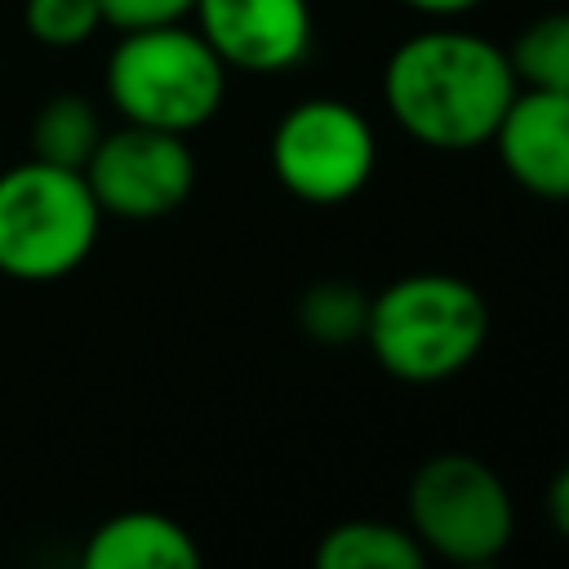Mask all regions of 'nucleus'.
Listing matches in <instances>:
<instances>
[{"label":"nucleus","mask_w":569,"mask_h":569,"mask_svg":"<svg viewBox=\"0 0 569 569\" xmlns=\"http://www.w3.org/2000/svg\"><path fill=\"white\" fill-rule=\"evenodd\" d=\"M107 27L133 31V27H160V22H187L196 0H98Z\"/></svg>","instance_id":"dca6fc26"},{"label":"nucleus","mask_w":569,"mask_h":569,"mask_svg":"<svg viewBox=\"0 0 569 569\" xmlns=\"http://www.w3.org/2000/svg\"><path fill=\"white\" fill-rule=\"evenodd\" d=\"M227 67L187 22L133 27L107 53V102L129 124L196 133L227 98Z\"/></svg>","instance_id":"7ed1b4c3"},{"label":"nucleus","mask_w":569,"mask_h":569,"mask_svg":"<svg viewBox=\"0 0 569 569\" xmlns=\"http://www.w3.org/2000/svg\"><path fill=\"white\" fill-rule=\"evenodd\" d=\"M98 138H102V116L84 93H53L31 116V156L36 160H49L62 169H84Z\"/></svg>","instance_id":"f8f14e48"},{"label":"nucleus","mask_w":569,"mask_h":569,"mask_svg":"<svg viewBox=\"0 0 569 569\" xmlns=\"http://www.w3.org/2000/svg\"><path fill=\"white\" fill-rule=\"evenodd\" d=\"M511 182L538 200H569V93L516 89L493 129Z\"/></svg>","instance_id":"1a4fd4ad"},{"label":"nucleus","mask_w":569,"mask_h":569,"mask_svg":"<svg viewBox=\"0 0 569 569\" xmlns=\"http://www.w3.org/2000/svg\"><path fill=\"white\" fill-rule=\"evenodd\" d=\"M191 18L222 67L249 76L293 71L316 40L311 0H196Z\"/></svg>","instance_id":"6e6552de"},{"label":"nucleus","mask_w":569,"mask_h":569,"mask_svg":"<svg viewBox=\"0 0 569 569\" xmlns=\"http://www.w3.org/2000/svg\"><path fill=\"white\" fill-rule=\"evenodd\" d=\"M547 520H551V529L569 542V462L551 476V485H547Z\"/></svg>","instance_id":"f3484780"},{"label":"nucleus","mask_w":569,"mask_h":569,"mask_svg":"<svg viewBox=\"0 0 569 569\" xmlns=\"http://www.w3.org/2000/svg\"><path fill=\"white\" fill-rule=\"evenodd\" d=\"M102 209L80 169L18 160L0 169V276L49 284L71 276L98 244Z\"/></svg>","instance_id":"20e7f679"},{"label":"nucleus","mask_w":569,"mask_h":569,"mask_svg":"<svg viewBox=\"0 0 569 569\" xmlns=\"http://www.w3.org/2000/svg\"><path fill=\"white\" fill-rule=\"evenodd\" d=\"M485 338L489 302L453 271H413L369 298L365 342L400 382H445L462 373Z\"/></svg>","instance_id":"f03ea898"},{"label":"nucleus","mask_w":569,"mask_h":569,"mask_svg":"<svg viewBox=\"0 0 569 569\" xmlns=\"http://www.w3.org/2000/svg\"><path fill=\"white\" fill-rule=\"evenodd\" d=\"M365 320H369V293L356 289L351 280H316L302 289L298 298V329L320 342V347H347L365 338Z\"/></svg>","instance_id":"4468645a"},{"label":"nucleus","mask_w":569,"mask_h":569,"mask_svg":"<svg viewBox=\"0 0 569 569\" xmlns=\"http://www.w3.org/2000/svg\"><path fill=\"white\" fill-rule=\"evenodd\" d=\"M516 89L507 49L462 27H427L396 44L382 67L391 120L431 151L489 147Z\"/></svg>","instance_id":"f257e3e1"},{"label":"nucleus","mask_w":569,"mask_h":569,"mask_svg":"<svg viewBox=\"0 0 569 569\" xmlns=\"http://www.w3.org/2000/svg\"><path fill=\"white\" fill-rule=\"evenodd\" d=\"M409 533L449 565H489L516 538L507 480L476 453L445 449L418 462L409 480Z\"/></svg>","instance_id":"39448f33"},{"label":"nucleus","mask_w":569,"mask_h":569,"mask_svg":"<svg viewBox=\"0 0 569 569\" xmlns=\"http://www.w3.org/2000/svg\"><path fill=\"white\" fill-rule=\"evenodd\" d=\"M276 182L302 204H342L360 196L378 164L373 124L342 98L293 102L267 142Z\"/></svg>","instance_id":"423d86ee"},{"label":"nucleus","mask_w":569,"mask_h":569,"mask_svg":"<svg viewBox=\"0 0 569 569\" xmlns=\"http://www.w3.org/2000/svg\"><path fill=\"white\" fill-rule=\"evenodd\" d=\"M507 62L520 89L569 93V9H551L525 22L507 49Z\"/></svg>","instance_id":"ddd939ff"},{"label":"nucleus","mask_w":569,"mask_h":569,"mask_svg":"<svg viewBox=\"0 0 569 569\" xmlns=\"http://www.w3.org/2000/svg\"><path fill=\"white\" fill-rule=\"evenodd\" d=\"M400 4H405V9H413V13H427V18L449 22V18H462V13L480 9L485 0H400Z\"/></svg>","instance_id":"a211bd4d"},{"label":"nucleus","mask_w":569,"mask_h":569,"mask_svg":"<svg viewBox=\"0 0 569 569\" xmlns=\"http://www.w3.org/2000/svg\"><path fill=\"white\" fill-rule=\"evenodd\" d=\"M84 569H196L200 565V547L191 538L187 525H178L164 511H116L107 516L84 551H80Z\"/></svg>","instance_id":"9d476101"},{"label":"nucleus","mask_w":569,"mask_h":569,"mask_svg":"<svg viewBox=\"0 0 569 569\" xmlns=\"http://www.w3.org/2000/svg\"><path fill=\"white\" fill-rule=\"evenodd\" d=\"M102 218L120 222H160L178 213L196 187V151L187 133L120 124L102 129L89 164L80 169Z\"/></svg>","instance_id":"0eeeda50"},{"label":"nucleus","mask_w":569,"mask_h":569,"mask_svg":"<svg viewBox=\"0 0 569 569\" xmlns=\"http://www.w3.org/2000/svg\"><path fill=\"white\" fill-rule=\"evenodd\" d=\"M427 560L409 525L391 520H342L316 542V569H418Z\"/></svg>","instance_id":"9b49d317"},{"label":"nucleus","mask_w":569,"mask_h":569,"mask_svg":"<svg viewBox=\"0 0 569 569\" xmlns=\"http://www.w3.org/2000/svg\"><path fill=\"white\" fill-rule=\"evenodd\" d=\"M22 27L44 49H80L107 27V18L98 0H22Z\"/></svg>","instance_id":"2eb2a0df"}]
</instances>
